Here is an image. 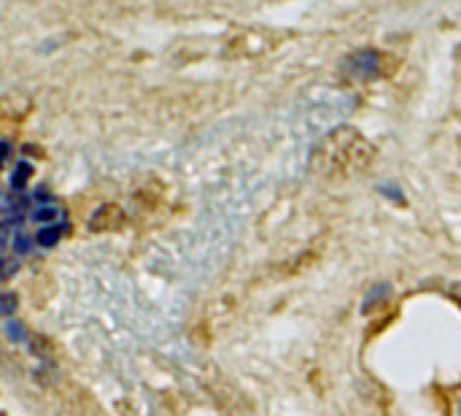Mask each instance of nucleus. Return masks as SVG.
Here are the masks:
<instances>
[{
	"instance_id": "1",
	"label": "nucleus",
	"mask_w": 461,
	"mask_h": 416,
	"mask_svg": "<svg viewBox=\"0 0 461 416\" xmlns=\"http://www.w3.org/2000/svg\"><path fill=\"white\" fill-rule=\"evenodd\" d=\"M375 160V146L354 127H338L316 143L310 155V171L326 181H342L361 174Z\"/></svg>"
},
{
	"instance_id": "2",
	"label": "nucleus",
	"mask_w": 461,
	"mask_h": 416,
	"mask_svg": "<svg viewBox=\"0 0 461 416\" xmlns=\"http://www.w3.org/2000/svg\"><path fill=\"white\" fill-rule=\"evenodd\" d=\"M392 65L394 60L389 54L378 52V49H359L348 57V63H345V68L351 70L356 79H378V76H386V73H392Z\"/></svg>"
},
{
	"instance_id": "3",
	"label": "nucleus",
	"mask_w": 461,
	"mask_h": 416,
	"mask_svg": "<svg viewBox=\"0 0 461 416\" xmlns=\"http://www.w3.org/2000/svg\"><path fill=\"white\" fill-rule=\"evenodd\" d=\"M124 225V211L119 206H114V203H108V206H100L92 216H89V227L95 230V233H105V230H119Z\"/></svg>"
}]
</instances>
